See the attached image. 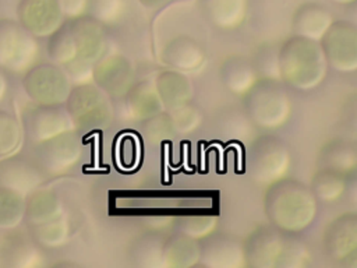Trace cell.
I'll list each match as a JSON object with an SVG mask.
<instances>
[{
    "mask_svg": "<svg viewBox=\"0 0 357 268\" xmlns=\"http://www.w3.org/2000/svg\"><path fill=\"white\" fill-rule=\"evenodd\" d=\"M35 36L25 31L17 20L0 18V68L25 73L38 57Z\"/></svg>",
    "mask_w": 357,
    "mask_h": 268,
    "instance_id": "obj_1",
    "label": "cell"
},
{
    "mask_svg": "<svg viewBox=\"0 0 357 268\" xmlns=\"http://www.w3.org/2000/svg\"><path fill=\"white\" fill-rule=\"evenodd\" d=\"M22 88L36 105H59L70 94V84L64 71L49 63L32 64L24 73Z\"/></svg>",
    "mask_w": 357,
    "mask_h": 268,
    "instance_id": "obj_2",
    "label": "cell"
},
{
    "mask_svg": "<svg viewBox=\"0 0 357 268\" xmlns=\"http://www.w3.org/2000/svg\"><path fill=\"white\" fill-rule=\"evenodd\" d=\"M17 21L32 36H49L63 24L57 0H18Z\"/></svg>",
    "mask_w": 357,
    "mask_h": 268,
    "instance_id": "obj_3",
    "label": "cell"
},
{
    "mask_svg": "<svg viewBox=\"0 0 357 268\" xmlns=\"http://www.w3.org/2000/svg\"><path fill=\"white\" fill-rule=\"evenodd\" d=\"M21 126L24 134L38 144L66 133L68 119L56 105H36L22 112Z\"/></svg>",
    "mask_w": 357,
    "mask_h": 268,
    "instance_id": "obj_4",
    "label": "cell"
},
{
    "mask_svg": "<svg viewBox=\"0 0 357 268\" xmlns=\"http://www.w3.org/2000/svg\"><path fill=\"white\" fill-rule=\"evenodd\" d=\"M40 180V172L31 161L17 154L0 158V187L26 195L39 186Z\"/></svg>",
    "mask_w": 357,
    "mask_h": 268,
    "instance_id": "obj_5",
    "label": "cell"
},
{
    "mask_svg": "<svg viewBox=\"0 0 357 268\" xmlns=\"http://www.w3.org/2000/svg\"><path fill=\"white\" fill-rule=\"evenodd\" d=\"M40 264V253L33 241L20 230L10 229L0 240V265L6 268H32Z\"/></svg>",
    "mask_w": 357,
    "mask_h": 268,
    "instance_id": "obj_6",
    "label": "cell"
},
{
    "mask_svg": "<svg viewBox=\"0 0 357 268\" xmlns=\"http://www.w3.org/2000/svg\"><path fill=\"white\" fill-rule=\"evenodd\" d=\"M74 144L68 137L64 135V133L46 141L38 142L36 148V156L40 165L52 173L68 168L74 159Z\"/></svg>",
    "mask_w": 357,
    "mask_h": 268,
    "instance_id": "obj_7",
    "label": "cell"
},
{
    "mask_svg": "<svg viewBox=\"0 0 357 268\" xmlns=\"http://www.w3.org/2000/svg\"><path fill=\"white\" fill-rule=\"evenodd\" d=\"M60 202L57 195L50 190L35 188L25 197V215L24 219L29 225L40 223L60 216Z\"/></svg>",
    "mask_w": 357,
    "mask_h": 268,
    "instance_id": "obj_8",
    "label": "cell"
},
{
    "mask_svg": "<svg viewBox=\"0 0 357 268\" xmlns=\"http://www.w3.org/2000/svg\"><path fill=\"white\" fill-rule=\"evenodd\" d=\"M25 215V195L0 187V229H15Z\"/></svg>",
    "mask_w": 357,
    "mask_h": 268,
    "instance_id": "obj_9",
    "label": "cell"
},
{
    "mask_svg": "<svg viewBox=\"0 0 357 268\" xmlns=\"http://www.w3.org/2000/svg\"><path fill=\"white\" fill-rule=\"evenodd\" d=\"M24 142L21 121L10 112L0 109V158L17 154Z\"/></svg>",
    "mask_w": 357,
    "mask_h": 268,
    "instance_id": "obj_10",
    "label": "cell"
},
{
    "mask_svg": "<svg viewBox=\"0 0 357 268\" xmlns=\"http://www.w3.org/2000/svg\"><path fill=\"white\" fill-rule=\"evenodd\" d=\"M201 4L215 22L223 25L238 22L245 10V0H201Z\"/></svg>",
    "mask_w": 357,
    "mask_h": 268,
    "instance_id": "obj_11",
    "label": "cell"
},
{
    "mask_svg": "<svg viewBox=\"0 0 357 268\" xmlns=\"http://www.w3.org/2000/svg\"><path fill=\"white\" fill-rule=\"evenodd\" d=\"M31 234L33 240L45 247H57L60 246L67 234V226L66 222L61 219V216L53 218L46 222L33 223L29 225Z\"/></svg>",
    "mask_w": 357,
    "mask_h": 268,
    "instance_id": "obj_12",
    "label": "cell"
},
{
    "mask_svg": "<svg viewBox=\"0 0 357 268\" xmlns=\"http://www.w3.org/2000/svg\"><path fill=\"white\" fill-rule=\"evenodd\" d=\"M329 14L325 8L318 4H304L301 6L294 17V24L304 31L318 32L329 25Z\"/></svg>",
    "mask_w": 357,
    "mask_h": 268,
    "instance_id": "obj_13",
    "label": "cell"
},
{
    "mask_svg": "<svg viewBox=\"0 0 357 268\" xmlns=\"http://www.w3.org/2000/svg\"><path fill=\"white\" fill-rule=\"evenodd\" d=\"M89 0H57L63 15L78 17L86 7Z\"/></svg>",
    "mask_w": 357,
    "mask_h": 268,
    "instance_id": "obj_14",
    "label": "cell"
},
{
    "mask_svg": "<svg viewBox=\"0 0 357 268\" xmlns=\"http://www.w3.org/2000/svg\"><path fill=\"white\" fill-rule=\"evenodd\" d=\"M7 89H8V81L6 78V74H4L3 68H0V102L7 95Z\"/></svg>",
    "mask_w": 357,
    "mask_h": 268,
    "instance_id": "obj_15",
    "label": "cell"
},
{
    "mask_svg": "<svg viewBox=\"0 0 357 268\" xmlns=\"http://www.w3.org/2000/svg\"><path fill=\"white\" fill-rule=\"evenodd\" d=\"M335 1H339V3H349V1H353V0H335Z\"/></svg>",
    "mask_w": 357,
    "mask_h": 268,
    "instance_id": "obj_16",
    "label": "cell"
}]
</instances>
